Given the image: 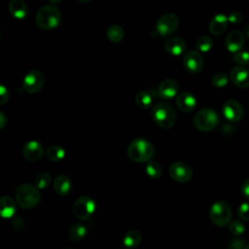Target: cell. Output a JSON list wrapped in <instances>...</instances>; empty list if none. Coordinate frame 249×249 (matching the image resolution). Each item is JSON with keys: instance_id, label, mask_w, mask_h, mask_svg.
<instances>
[{"instance_id": "cell-14", "label": "cell", "mask_w": 249, "mask_h": 249, "mask_svg": "<svg viewBox=\"0 0 249 249\" xmlns=\"http://www.w3.org/2000/svg\"><path fill=\"white\" fill-rule=\"evenodd\" d=\"M178 91L179 84L173 79H165L158 87V95L164 100L172 99Z\"/></svg>"}, {"instance_id": "cell-3", "label": "cell", "mask_w": 249, "mask_h": 249, "mask_svg": "<svg viewBox=\"0 0 249 249\" xmlns=\"http://www.w3.org/2000/svg\"><path fill=\"white\" fill-rule=\"evenodd\" d=\"M152 116L155 123L161 128L167 129L174 125L176 122V112L171 104L167 102L157 103L153 110Z\"/></svg>"}, {"instance_id": "cell-5", "label": "cell", "mask_w": 249, "mask_h": 249, "mask_svg": "<svg viewBox=\"0 0 249 249\" xmlns=\"http://www.w3.org/2000/svg\"><path fill=\"white\" fill-rule=\"evenodd\" d=\"M194 125L200 131L206 132L214 129L219 124V116L217 112L211 108H203L199 110L194 117Z\"/></svg>"}, {"instance_id": "cell-25", "label": "cell", "mask_w": 249, "mask_h": 249, "mask_svg": "<svg viewBox=\"0 0 249 249\" xmlns=\"http://www.w3.org/2000/svg\"><path fill=\"white\" fill-rule=\"evenodd\" d=\"M153 95L147 90L138 91L135 94V103L141 109H148L152 105Z\"/></svg>"}, {"instance_id": "cell-15", "label": "cell", "mask_w": 249, "mask_h": 249, "mask_svg": "<svg viewBox=\"0 0 249 249\" xmlns=\"http://www.w3.org/2000/svg\"><path fill=\"white\" fill-rule=\"evenodd\" d=\"M231 82L238 88L245 89L249 87V69L245 66H235L230 74Z\"/></svg>"}, {"instance_id": "cell-40", "label": "cell", "mask_w": 249, "mask_h": 249, "mask_svg": "<svg viewBox=\"0 0 249 249\" xmlns=\"http://www.w3.org/2000/svg\"><path fill=\"white\" fill-rule=\"evenodd\" d=\"M6 122H7L6 116L4 115L3 112H0V128H3L5 126Z\"/></svg>"}, {"instance_id": "cell-18", "label": "cell", "mask_w": 249, "mask_h": 249, "mask_svg": "<svg viewBox=\"0 0 249 249\" xmlns=\"http://www.w3.org/2000/svg\"><path fill=\"white\" fill-rule=\"evenodd\" d=\"M165 51L174 56H178L185 53L186 43L180 37H170L164 43Z\"/></svg>"}, {"instance_id": "cell-22", "label": "cell", "mask_w": 249, "mask_h": 249, "mask_svg": "<svg viewBox=\"0 0 249 249\" xmlns=\"http://www.w3.org/2000/svg\"><path fill=\"white\" fill-rule=\"evenodd\" d=\"M9 11L14 18L21 19L27 16L28 8L26 3L22 0H12L9 3Z\"/></svg>"}, {"instance_id": "cell-19", "label": "cell", "mask_w": 249, "mask_h": 249, "mask_svg": "<svg viewBox=\"0 0 249 249\" xmlns=\"http://www.w3.org/2000/svg\"><path fill=\"white\" fill-rule=\"evenodd\" d=\"M228 22H229L228 17H226L225 15L219 14V15L214 16L211 18L209 25H208L210 33L213 35H216V36L223 34L228 27Z\"/></svg>"}, {"instance_id": "cell-2", "label": "cell", "mask_w": 249, "mask_h": 249, "mask_svg": "<svg viewBox=\"0 0 249 249\" xmlns=\"http://www.w3.org/2000/svg\"><path fill=\"white\" fill-rule=\"evenodd\" d=\"M61 20L60 11L53 5H45L37 12L35 22L43 30H52L58 26Z\"/></svg>"}, {"instance_id": "cell-27", "label": "cell", "mask_w": 249, "mask_h": 249, "mask_svg": "<svg viewBox=\"0 0 249 249\" xmlns=\"http://www.w3.org/2000/svg\"><path fill=\"white\" fill-rule=\"evenodd\" d=\"M47 157L53 161H59L65 157V151L63 147L58 145H53L50 146L47 149Z\"/></svg>"}, {"instance_id": "cell-31", "label": "cell", "mask_w": 249, "mask_h": 249, "mask_svg": "<svg viewBox=\"0 0 249 249\" xmlns=\"http://www.w3.org/2000/svg\"><path fill=\"white\" fill-rule=\"evenodd\" d=\"M211 83L212 85L215 87V88H224L228 85L229 83V76L224 73V72H219V73H216L213 77H212V80H211Z\"/></svg>"}, {"instance_id": "cell-33", "label": "cell", "mask_w": 249, "mask_h": 249, "mask_svg": "<svg viewBox=\"0 0 249 249\" xmlns=\"http://www.w3.org/2000/svg\"><path fill=\"white\" fill-rule=\"evenodd\" d=\"M233 60L239 64V66H245L249 64V52L239 51L233 54Z\"/></svg>"}, {"instance_id": "cell-4", "label": "cell", "mask_w": 249, "mask_h": 249, "mask_svg": "<svg viewBox=\"0 0 249 249\" xmlns=\"http://www.w3.org/2000/svg\"><path fill=\"white\" fill-rule=\"evenodd\" d=\"M16 201L23 209H31L40 201L39 190L30 184L19 185L16 190Z\"/></svg>"}, {"instance_id": "cell-26", "label": "cell", "mask_w": 249, "mask_h": 249, "mask_svg": "<svg viewBox=\"0 0 249 249\" xmlns=\"http://www.w3.org/2000/svg\"><path fill=\"white\" fill-rule=\"evenodd\" d=\"M106 36L109 41H111L113 43H119L124 39V31L120 25L113 24L108 27V29L106 31Z\"/></svg>"}, {"instance_id": "cell-17", "label": "cell", "mask_w": 249, "mask_h": 249, "mask_svg": "<svg viewBox=\"0 0 249 249\" xmlns=\"http://www.w3.org/2000/svg\"><path fill=\"white\" fill-rule=\"evenodd\" d=\"M176 105L182 112H192L196 106V97L189 91H183L176 98Z\"/></svg>"}, {"instance_id": "cell-24", "label": "cell", "mask_w": 249, "mask_h": 249, "mask_svg": "<svg viewBox=\"0 0 249 249\" xmlns=\"http://www.w3.org/2000/svg\"><path fill=\"white\" fill-rule=\"evenodd\" d=\"M87 228L81 223L72 225L68 231V237L72 241H80L87 235Z\"/></svg>"}, {"instance_id": "cell-38", "label": "cell", "mask_w": 249, "mask_h": 249, "mask_svg": "<svg viewBox=\"0 0 249 249\" xmlns=\"http://www.w3.org/2000/svg\"><path fill=\"white\" fill-rule=\"evenodd\" d=\"M240 190H241V194H242L247 199H249V177L244 180V182H243L242 185H241Z\"/></svg>"}, {"instance_id": "cell-37", "label": "cell", "mask_w": 249, "mask_h": 249, "mask_svg": "<svg viewBox=\"0 0 249 249\" xmlns=\"http://www.w3.org/2000/svg\"><path fill=\"white\" fill-rule=\"evenodd\" d=\"M244 240L240 239V238H235L232 239L228 249H243L244 248Z\"/></svg>"}, {"instance_id": "cell-12", "label": "cell", "mask_w": 249, "mask_h": 249, "mask_svg": "<svg viewBox=\"0 0 249 249\" xmlns=\"http://www.w3.org/2000/svg\"><path fill=\"white\" fill-rule=\"evenodd\" d=\"M183 64L187 71L191 73H198L203 67V57L198 52L191 50L185 53Z\"/></svg>"}, {"instance_id": "cell-16", "label": "cell", "mask_w": 249, "mask_h": 249, "mask_svg": "<svg viewBox=\"0 0 249 249\" xmlns=\"http://www.w3.org/2000/svg\"><path fill=\"white\" fill-rule=\"evenodd\" d=\"M245 43V37L243 33L237 30H233L230 32L226 38V47L228 51L231 53H237L239 52Z\"/></svg>"}, {"instance_id": "cell-36", "label": "cell", "mask_w": 249, "mask_h": 249, "mask_svg": "<svg viewBox=\"0 0 249 249\" xmlns=\"http://www.w3.org/2000/svg\"><path fill=\"white\" fill-rule=\"evenodd\" d=\"M9 99V90L4 85L0 86V104H5Z\"/></svg>"}, {"instance_id": "cell-7", "label": "cell", "mask_w": 249, "mask_h": 249, "mask_svg": "<svg viewBox=\"0 0 249 249\" xmlns=\"http://www.w3.org/2000/svg\"><path fill=\"white\" fill-rule=\"evenodd\" d=\"M95 202L89 196H82L78 197L73 204V214L74 216L81 220L86 221L90 218L94 213Z\"/></svg>"}, {"instance_id": "cell-43", "label": "cell", "mask_w": 249, "mask_h": 249, "mask_svg": "<svg viewBox=\"0 0 249 249\" xmlns=\"http://www.w3.org/2000/svg\"><path fill=\"white\" fill-rule=\"evenodd\" d=\"M67 249H71V248H67Z\"/></svg>"}, {"instance_id": "cell-11", "label": "cell", "mask_w": 249, "mask_h": 249, "mask_svg": "<svg viewBox=\"0 0 249 249\" xmlns=\"http://www.w3.org/2000/svg\"><path fill=\"white\" fill-rule=\"evenodd\" d=\"M222 112L224 117L231 123L239 122L244 115L242 105L233 99H229L223 103Z\"/></svg>"}, {"instance_id": "cell-35", "label": "cell", "mask_w": 249, "mask_h": 249, "mask_svg": "<svg viewBox=\"0 0 249 249\" xmlns=\"http://www.w3.org/2000/svg\"><path fill=\"white\" fill-rule=\"evenodd\" d=\"M243 19V16L241 13L239 12H232L229 15L228 17V20L229 22L232 23V24H237V23H240Z\"/></svg>"}, {"instance_id": "cell-20", "label": "cell", "mask_w": 249, "mask_h": 249, "mask_svg": "<svg viewBox=\"0 0 249 249\" xmlns=\"http://www.w3.org/2000/svg\"><path fill=\"white\" fill-rule=\"evenodd\" d=\"M72 183L67 175L60 174L54 178L53 190L59 196H66L70 193Z\"/></svg>"}, {"instance_id": "cell-10", "label": "cell", "mask_w": 249, "mask_h": 249, "mask_svg": "<svg viewBox=\"0 0 249 249\" xmlns=\"http://www.w3.org/2000/svg\"><path fill=\"white\" fill-rule=\"evenodd\" d=\"M168 174L170 178L179 183H186L190 181L193 177L192 167L181 161H176L170 164L168 168Z\"/></svg>"}, {"instance_id": "cell-30", "label": "cell", "mask_w": 249, "mask_h": 249, "mask_svg": "<svg viewBox=\"0 0 249 249\" xmlns=\"http://www.w3.org/2000/svg\"><path fill=\"white\" fill-rule=\"evenodd\" d=\"M196 49L201 52V53H206L208 51H210L213 47V41L210 37L208 36H201L196 40Z\"/></svg>"}, {"instance_id": "cell-29", "label": "cell", "mask_w": 249, "mask_h": 249, "mask_svg": "<svg viewBox=\"0 0 249 249\" xmlns=\"http://www.w3.org/2000/svg\"><path fill=\"white\" fill-rule=\"evenodd\" d=\"M51 181H52V177L48 172H41L35 177L34 184L38 190H43L50 185Z\"/></svg>"}, {"instance_id": "cell-23", "label": "cell", "mask_w": 249, "mask_h": 249, "mask_svg": "<svg viewBox=\"0 0 249 249\" xmlns=\"http://www.w3.org/2000/svg\"><path fill=\"white\" fill-rule=\"evenodd\" d=\"M142 239L141 232L137 230H130L128 231L123 238V243L127 248H135L137 247Z\"/></svg>"}, {"instance_id": "cell-9", "label": "cell", "mask_w": 249, "mask_h": 249, "mask_svg": "<svg viewBox=\"0 0 249 249\" xmlns=\"http://www.w3.org/2000/svg\"><path fill=\"white\" fill-rule=\"evenodd\" d=\"M179 25L178 18L172 13L163 14L156 23V30L160 36H169Z\"/></svg>"}, {"instance_id": "cell-32", "label": "cell", "mask_w": 249, "mask_h": 249, "mask_svg": "<svg viewBox=\"0 0 249 249\" xmlns=\"http://www.w3.org/2000/svg\"><path fill=\"white\" fill-rule=\"evenodd\" d=\"M229 230H230L231 233L233 234L234 236H240L245 231V226L241 221L235 220V221H232L230 223Z\"/></svg>"}, {"instance_id": "cell-41", "label": "cell", "mask_w": 249, "mask_h": 249, "mask_svg": "<svg viewBox=\"0 0 249 249\" xmlns=\"http://www.w3.org/2000/svg\"><path fill=\"white\" fill-rule=\"evenodd\" d=\"M245 35L247 38H249V24L245 26Z\"/></svg>"}, {"instance_id": "cell-1", "label": "cell", "mask_w": 249, "mask_h": 249, "mask_svg": "<svg viewBox=\"0 0 249 249\" xmlns=\"http://www.w3.org/2000/svg\"><path fill=\"white\" fill-rule=\"evenodd\" d=\"M127 155L135 162H149L155 155V148L147 139L136 138L129 143Z\"/></svg>"}, {"instance_id": "cell-42", "label": "cell", "mask_w": 249, "mask_h": 249, "mask_svg": "<svg viewBox=\"0 0 249 249\" xmlns=\"http://www.w3.org/2000/svg\"><path fill=\"white\" fill-rule=\"evenodd\" d=\"M243 249H249V244H247V245H245L244 246V248Z\"/></svg>"}, {"instance_id": "cell-39", "label": "cell", "mask_w": 249, "mask_h": 249, "mask_svg": "<svg viewBox=\"0 0 249 249\" xmlns=\"http://www.w3.org/2000/svg\"><path fill=\"white\" fill-rule=\"evenodd\" d=\"M13 226L18 230H21L24 227V221L20 217H16L13 220Z\"/></svg>"}, {"instance_id": "cell-28", "label": "cell", "mask_w": 249, "mask_h": 249, "mask_svg": "<svg viewBox=\"0 0 249 249\" xmlns=\"http://www.w3.org/2000/svg\"><path fill=\"white\" fill-rule=\"evenodd\" d=\"M145 169H146L147 175L154 180L159 179L162 172L160 164L158 161H154V160H150L149 162H147Z\"/></svg>"}, {"instance_id": "cell-21", "label": "cell", "mask_w": 249, "mask_h": 249, "mask_svg": "<svg viewBox=\"0 0 249 249\" xmlns=\"http://www.w3.org/2000/svg\"><path fill=\"white\" fill-rule=\"evenodd\" d=\"M17 211L16 201L9 196H4L0 198V215L3 218H11Z\"/></svg>"}, {"instance_id": "cell-13", "label": "cell", "mask_w": 249, "mask_h": 249, "mask_svg": "<svg viewBox=\"0 0 249 249\" xmlns=\"http://www.w3.org/2000/svg\"><path fill=\"white\" fill-rule=\"evenodd\" d=\"M43 155H44V147L40 142L36 140L28 141L22 148L23 158L30 162L39 160L43 157Z\"/></svg>"}, {"instance_id": "cell-6", "label": "cell", "mask_w": 249, "mask_h": 249, "mask_svg": "<svg viewBox=\"0 0 249 249\" xmlns=\"http://www.w3.org/2000/svg\"><path fill=\"white\" fill-rule=\"evenodd\" d=\"M209 216L213 224L219 227H225L230 224L231 219V206L224 200H218L211 205Z\"/></svg>"}, {"instance_id": "cell-8", "label": "cell", "mask_w": 249, "mask_h": 249, "mask_svg": "<svg viewBox=\"0 0 249 249\" xmlns=\"http://www.w3.org/2000/svg\"><path fill=\"white\" fill-rule=\"evenodd\" d=\"M44 82V74L38 69H32L24 76L22 88L28 93H36L43 88Z\"/></svg>"}, {"instance_id": "cell-34", "label": "cell", "mask_w": 249, "mask_h": 249, "mask_svg": "<svg viewBox=\"0 0 249 249\" xmlns=\"http://www.w3.org/2000/svg\"><path fill=\"white\" fill-rule=\"evenodd\" d=\"M237 216L242 221H249V203L242 202L237 209Z\"/></svg>"}]
</instances>
